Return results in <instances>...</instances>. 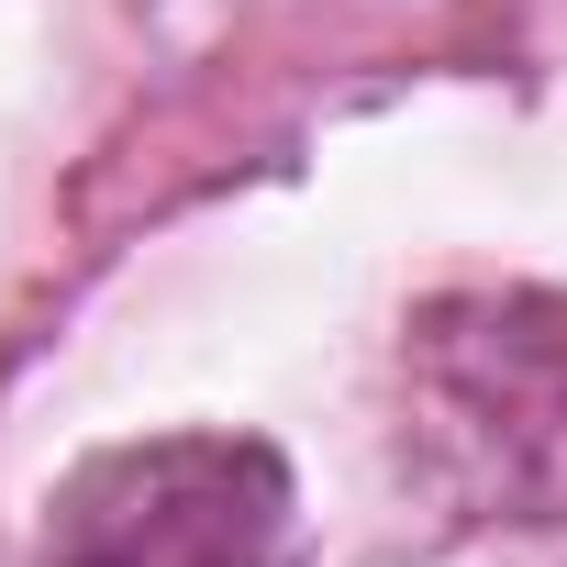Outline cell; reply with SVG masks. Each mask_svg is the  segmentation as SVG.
<instances>
[{"label": "cell", "mask_w": 567, "mask_h": 567, "mask_svg": "<svg viewBox=\"0 0 567 567\" xmlns=\"http://www.w3.org/2000/svg\"><path fill=\"white\" fill-rule=\"evenodd\" d=\"M401 467L478 534H567V290H445L401 323Z\"/></svg>", "instance_id": "cell-1"}, {"label": "cell", "mask_w": 567, "mask_h": 567, "mask_svg": "<svg viewBox=\"0 0 567 567\" xmlns=\"http://www.w3.org/2000/svg\"><path fill=\"white\" fill-rule=\"evenodd\" d=\"M23 567H301L290 456L234 423L112 445L68 467Z\"/></svg>", "instance_id": "cell-2"}]
</instances>
